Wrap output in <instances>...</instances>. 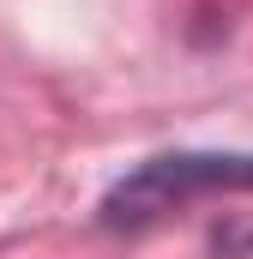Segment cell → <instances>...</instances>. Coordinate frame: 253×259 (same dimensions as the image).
<instances>
[{"label":"cell","instance_id":"1","mask_svg":"<svg viewBox=\"0 0 253 259\" xmlns=\"http://www.w3.org/2000/svg\"><path fill=\"white\" fill-rule=\"evenodd\" d=\"M199 193H253V151H157L103 193V229H139Z\"/></svg>","mask_w":253,"mask_h":259}]
</instances>
